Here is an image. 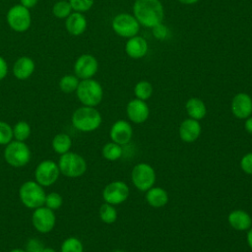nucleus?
Returning <instances> with one entry per match:
<instances>
[{
	"label": "nucleus",
	"mask_w": 252,
	"mask_h": 252,
	"mask_svg": "<svg viewBox=\"0 0 252 252\" xmlns=\"http://www.w3.org/2000/svg\"><path fill=\"white\" fill-rule=\"evenodd\" d=\"M68 1L72 9L75 12H80V13L89 11L93 7L94 2V0H68Z\"/></svg>",
	"instance_id": "nucleus-34"
},
{
	"label": "nucleus",
	"mask_w": 252,
	"mask_h": 252,
	"mask_svg": "<svg viewBox=\"0 0 252 252\" xmlns=\"http://www.w3.org/2000/svg\"><path fill=\"white\" fill-rule=\"evenodd\" d=\"M33 227L40 233H47L53 229L56 222L54 211L47 207H39L34 209L32 216Z\"/></svg>",
	"instance_id": "nucleus-11"
},
{
	"label": "nucleus",
	"mask_w": 252,
	"mask_h": 252,
	"mask_svg": "<svg viewBox=\"0 0 252 252\" xmlns=\"http://www.w3.org/2000/svg\"><path fill=\"white\" fill-rule=\"evenodd\" d=\"M6 19L9 27L18 32H24L28 31L32 24L30 9L24 7L21 4L12 6L7 12Z\"/></svg>",
	"instance_id": "nucleus-7"
},
{
	"label": "nucleus",
	"mask_w": 252,
	"mask_h": 252,
	"mask_svg": "<svg viewBox=\"0 0 252 252\" xmlns=\"http://www.w3.org/2000/svg\"><path fill=\"white\" fill-rule=\"evenodd\" d=\"M72 10L68 0H59L52 7V14L58 19H66L72 13Z\"/></svg>",
	"instance_id": "nucleus-29"
},
{
	"label": "nucleus",
	"mask_w": 252,
	"mask_h": 252,
	"mask_svg": "<svg viewBox=\"0 0 252 252\" xmlns=\"http://www.w3.org/2000/svg\"><path fill=\"white\" fill-rule=\"evenodd\" d=\"M84 247L81 240L77 237H68L61 244V252H83Z\"/></svg>",
	"instance_id": "nucleus-31"
},
{
	"label": "nucleus",
	"mask_w": 252,
	"mask_h": 252,
	"mask_svg": "<svg viewBox=\"0 0 252 252\" xmlns=\"http://www.w3.org/2000/svg\"><path fill=\"white\" fill-rule=\"evenodd\" d=\"M153 29V35L158 39V40H163L167 37L168 35V29L166 28V26H164L163 24L159 23L158 25H156L155 27L152 28Z\"/></svg>",
	"instance_id": "nucleus-35"
},
{
	"label": "nucleus",
	"mask_w": 252,
	"mask_h": 252,
	"mask_svg": "<svg viewBox=\"0 0 252 252\" xmlns=\"http://www.w3.org/2000/svg\"><path fill=\"white\" fill-rule=\"evenodd\" d=\"M101 115L94 107L82 106L76 109L72 115L73 126L81 132H92L101 124Z\"/></svg>",
	"instance_id": "nucleus-2"
},
{
	"label": "nucleus",
	"mask_w": 252,
	"mask_h": 252,
	"mask_svg": "<svg viewBox=\"0 0 252 252\" xmlns=\"http://www.w3.org/2000/svg\"><path fill=\"white\" fill-rule=\"evenodd\" d=\"M51 146L53 151L61 156L70 151L72 147V140L68 134L60 133L54 136L51 142Z\"/></svg>",
	"instance_id": "nucleus-24"
},
{
	"label": "nucleus",
	"mask_w": 252,
	"mask_h": 252,
	"mask_svg": "<svg viewBox=\"0 0 252 252\" xmlns=\"http://www.w3.org/2000/svg\"><path fill=\"white\" fill-rule=\"evenodd\" d=\"M99 218L105 223H113L117 219V212L113 205L104 203L99 208Z\"/></svg>",
	"instance_id": "nucleus-30"
},
{
	"label": "nucleus",
	"mask_w": 252,
	"mask_h": 252,
	"mask_svg": "<svg viewBox=\"0 0 252 252\" xmlns=\"http://www.w3.org/2000/svg\"><path fill=\"white\" fill-rule=\"evenodd\" d=\"M8 74V64L6 60L0 56V81L3 80Z\"/></svg>",
	"instance_id": "nucleus-38"
},
{
	"label": "nucleus",
	"mask_w": 252,
	"mask_h": 252,
	"mask_svg": "<svg viewBox=\"0 0 252 252\" xmlns=\"http://www.w3.org/2000/svg\"><path fill=\"white\" fill-rule=\"evenodd\" d=\"M247 243L249 247L252 249V227H250V229L247 232Z\"/></svg>",
	"instance_id": "nucleus-41"
},
{
	"label": "nucleus",
	"mask_w": 252,
	"mask_h": 252,
	"mask_svg": "<svg viewBox=\"0 0 252 252\" xmlns=\"http://www.w3.org/2000/svg\"><path fill=\"white\" fill-rule=\"evenodd\" d=\"M45 192L36 181H26L19 189V197L22 204L29 209H36L44 205Z\"/></svg>",
	"instance_id": "nucleus-5"
},
{
	"label": "nucleus",
	"mask_w": 252,
	"mask_h": 252,
	"mask_svg": "<svg viewBox=\"0 0 252 252\" xmlns=\"http://www.w3.org/2000/svg\"><path fill=\"white\" fill-rule=\"evenodd\" d=\"M131 177L135 187L141 191L149 190L156 182V172L154 168L145 162L138 163L133 167Z\"/></svg>",
	"instance_id": "nucleus-8"
},
{
	"label": "nucleus",
	"mask_w": 252,
	"mask_h": 252,
	"mask_svg": "<svg viewBox=\"0 0 252 252\" xmlns=\"http://www.w3.org/2000/svg\"><path fill=\"white\" fill-rule=\"evenodd\" d=\"M228 223L236 230H246L252 225V219L248 213L242 210H234L227 217Z\"/></svg>",
	"instance_id": "nucleus-21"
},
{
	"label": "nucleus",
	"mask_w": 252,
	"mask_h": 252,
	"mask_svg": "<svg viewBox=\"0 0 252 252\" xmlns=\"http://www.w3.org/2000/svg\"><path fill=\"white\" fill-rule=\"evenodd\" d=\"M43 249H44L43 244L37 238L29 239L26 245L27 252H42Z\"/></svg>",
	"instance_id": "nucleus-36"
},
{
	"label": "nucleus",
	"mask_w": 252,
	"mask_h": 252,
	"mask_svg": "<svg viewBox=\"0 0 252 252\" xmlns=\"http://www.w3.org/2000/svg\"><path fill=\"white\" fill-rule=\"evenodd\" d=\"M63 204V198L59 193L56 192H50L45 196V201L44 205L48 209L52 211L58 210Z\"/></svg>",
	"instance_id": "nucleus-32"
},
{
	"label": "nucleus",
	"mask_w": 252,
	"mask_h": 252,
	"mask_svg": "<svg viewBox=\"0 0 252 252\" xmlns=\"http://www.w3.org/2000/svg\"><path fill=\"white\" fill-rule=\"evenodd\" d=\"M32 129L28 122L26 121H19L13 127V137L17 141L25 142L31 135Z\"/></svg>",
	"instance_id": "nucleus-26"
},
{
	"label": "nucleus",
	"mask_w": 252,
	"mask_h": 252,
	"mask_svg": "<svg viewBox=\"0 0 252 252\" xmlns=\"http://www.w3.org/2000/svg\"><path fill=\"white\" fill-rule=\"evenodd\" d=\"M113 252H124V251H122V250H115V251H113Z\"/></svg>",
	"instance_id": "nucleus-45"
},
{
	"label": "nucleus",
	"mask_w": 252,
	"mask_h": 252,
	"mask_svg": "<svg viewBox=\"0 0 252 252\" xmlns=\"http://www.w3.org/2000/svg\"><path fill=\"white\" fill-rule=\"evenodd\" d=\"M201 134V125L198 120L188 118L182 121L179 127V136L182 141L192 143L196 141Z\"/></svg>",
	"instance_id": "nucleus-17"
},
{
	"label": "nucleus",
	"mask_w": 252,
	"mask_h": 252,
	"mask_svg": "<svg viewBox=\"0 0 252 252\" xmlns=\"http://www.w3.org/2000/svg\"><path fill=\"white\" fill-rule=\"evenodd\" d=\"M37 1L38 0H20V4L28 9H31L37 4Z\"/></svg>",
	"instance_id": "nucleus-39"
},
{
	"label": "nucleus",
	"mask_w": 252,
	"mask_h": 252,
	"mask_svg": "<svg viewBox=\"0 0 252 252\" xmlns=\"http://www.w3.org/2000/svg\"><path fill=\"white\" fill-rule=\"evenodd\" d=\"M126 54L134 59L144 57L148 51V43L142 36H132L125 44Z\"/></svg>",
	"instance_id": "nucleus-18"
},
{
	"label": "nucleus",
	"mask_w": 252,
	"mask_h": 252,
	"mask_svg": "<svg viewBox=\"0 0 252 252\" xmlns=\"http://www.w3.org/2000/svg\"><path fill=\"white\" fill-rule=\"evenodd\" d=\"M42 252H56V251L53 248H51V247H44Z\"/></svg>",
	"instance_id": "nucleus-43"
},
{
	"label": "nucleus",
	"mask_w": 252,
	"mask_h": 252,
	"mask_svg": "<svg viewBox=\"0 0 252 252\" xmlns=\"http://www.w3.org/2000/svg\"><path fill=\"white\" fill-rule=\"evenodd\" d=\"M79 78L76 75H65L59 81V88L65 94L76 92L79 86Z\"/></svg>",
	"instance_id": "nucleus-25"
},
{
	"label": "nucleus",
	"mask_w": 252,
	"mask_h": 252,
	"mask_svg": "<svg viewBox=\"0 0 252 252\" xmlns=\"http://www.w3.org/2000/svg\"><path fill=\"white\" fill-rule=\"evenodd\" d=\"M134 17L139 24L153 28L162 22L163 6L159 0H135L133 5Z\"/></svg>",
	"instance_id": "nucleus-1"
},
{
	"label": "nucleus",
	"mask_w": 252,
	"mask_h": 252,
	"mask_svg": "<svg viewBox=\"0 0 252 252\" xmlns=\"http://www.w3.org/2000/svg\"><path fill=\"white\" fill-rule=\"evenodd\" d=\"M102 156L107 160H116L122 156V148L114 142L107 143L102 148Z\"/></svg>",
	"instance_id": "nucleus-27"
},
{
	"label": "nucleus",
	"mask_w": 252,
	"mask_h": 252,
	"mask_svg": "<svg viewBox=\"0 0 252 252\" xmlns=\"http://www.w3.org/2000/svg\"><path fill=\"white\" fill-rule=\"evenodd\" d=\"M60 174L58 164L51 159H44L40 161L34 170L35 181L42 187L54 184Z\"/></svg>",
	"instance_id": "nucleus-10"
},
{
	"label": "nucleus",
	"mask_w": 252,
	"mask_h": 252,
	"mask_svg": "<svg viewBox=\"0 0 252 252\" xmlns=\"http://www.w3.org/2000/svg\"><path fill=\"white\" fill-rule=\"evenodd\" d=\"M128 118L137 124L145 122L150 114V109L145 100L134 98L130 100L126 107Z\"/></svg>",
	"instance_id": "nucleus-15"
},
{
	"label": "nucleus",
	"mask_w": 252,
	"mask_h": 252,
	"mask_svg": "<svg viewBox=\"0 0 252 252\" xmlns=\"http://www.w3.org/2000/svg\"><path fill=\"white\" fill-rule=\"evenodd\" d=\"M111 26L115 33L128 38L135 36L140 29V24L137 19L127 13L116 15L112 20Z\"/></svg>",
	"instance_id": "nucleus-9"
},
{
	"label": "nucleus",
	"mask_w": 252,
	"mask_h": 252,
	"mask_svg": "<svg viewBox=\"0 0 252 252\" xmlns=\"http://www.w3.org/2000/svg\"><path fill=\"white\" fill-rule=\"evenodd\" d=\"M34 68V62L31 57L22 56L14 63L13 74L18 80H27L32 75Z\"/></svg>",
	"instance_id": "nucleus-20"
},
{
	"label": "nucleus",
	"mask_w": 252,
	"mask_h": 252,
	"mask_svg": "<svg viewBox=\"0 0 252 252\" xmlns=\"http://www.w3.org/2000/svg\"><path fill=\"white\" fill-rule=\"evenodd\" d=\"M146 201L148 204L154 208H160L167 204L168 194L160 187H152L147 190Z\"/></svg>",
	"instance_id": "nucleus-22"
},
{
	"label": "nucleus",
	"mask_w": 252,
	"mask_h": 252,
	"mask_svg": "<svg viewBox=\"0 0 252 252\" xmlns=\"http://www.w3.org/2000/svg\"><path fill=\"white\" fill-rule=\"evenodd\" d=\"M32 153L25 142L11 141L4 150V158L13 167H22L31 160Z\"/></svg>",
	"instance_id": "nucleus-6"
},
{
	"label": "nucleus",
	"mask_w": 252,
	"mask_h": 252,
	"mask_svg": "<svg viewBox=\"0 0 252 252\" xmlns=\"http://www.w3.org/2000/svg\"><path fill=\"white\" fill-rule=\"evenodd\" d=\"M60 173L66 177L76 178L82 176L87 170V162L85 158L77 153L68 152L60 156L58 160Z\"/></svg>",
	"instance_id": "nucleus-4"
},
{
	"label": "nucleus",
	"mask_w": 252,
	"mask_h": 252,
	"mask_svg": "<svg viewBox=\"0 0 252 252\" xmlns=\"http://www.w3.org/2000/svg\"><path fill=\"white\" fill-rule=\"evenodd\" d=\"M13 138V128L7 122L0 121V145H8Z\"/></svg>",
	"instance_id": "nucleus-33"
},
{
	"label": "nucleus",
	"mask_w": 252,
	"mask_h": 252,
	"mask_svg": "<svg viewBox=\"0 0 252 252\" xmlns=\"http://www.w3.org/2000/svg\"><path fill=\"white\" fill-rule=\"evenodd\" d=\"M232 114L239 119H246L252 114V98L246 93L236 94L231 101Z\"/></svg>",
	"instance_id": "nucleus-14"
},
{
	"label": "nucleus",
	"mask_w": 252,
	"mask_h": 252,
	"mask_svg": "<svg viewBox=\"0 0 252 252\" xmlns=\"http://www.w3.org/2000/svg\"><path fill=\"white\" fill-rule=\"evenodd\" d=\"M129 196V187L123 181H113L107 184L102 191V198L105 203L119 205L126 201Z\"/></svg>",
	"instance_id": "nucleus-12"
},
{
	"label": "nucleus",
	"mask_w": 252,
	"mask_h": 252,
	"mask_svg": "<svg viewBox=\"0 0 252 252\" xmlns=\"http://www.w3.org/2000/svg\"><path fill=\"white\" fill-rule=\"evenodd\" d=\"M87 19L80 12L71 13L65 22V27L67 32L72 35H81L87 29Z\"/></svg>",
	"instance_id": "nucleus-19"
},
{
	"label": "nucleus",
	"mask_w": 252,
	"mask_h": 252,
	"mask_svg": "<svg viewBox=\"0 0 252 252\" xmlns=\"http://www.w3.org/2000/svg\"><path fill=\"white\" fill-rule=\"evenodd\" d=\"M10 252H27V251L24 249H21V248H15V249L11 250Z\"/></svg>",
	"instance_id": "nucleus-44"
},
{
	"label": "nucleus",
	"mask_w": 252,
	"mask_h": 252,
	"mask_svg": "<svg viewBox=\"0 0 252 252\" xmlns=\"http://www.w3.org/2000/svg\"><path fill=\"white\" fill-rule=\"evenodd\" d=\"M153 86L151 83L147 81H140L135 85L134 88V94L136 95V98L147 100L150 98L153 94Z\"/></svg>",
	"instance_id": "nucleus-28"
},
{
	"label": "nucleus",
	"mask_w": 252,
	"mask_h": 252,
	"mask_svg": "<svg viewBox=\"0 0 252 252\" xmlns=\"http://www.w3.org/2000/svg\"><path fill=\"white\" fill-rule=\"evenodd\" d=\"M177 1H179L180 3L185 4V5H191V4L197 3L199 0H177Z\"/></svg>",
	"instance_id": "nucleus-42"
},
{
	"label": "nucleus",
	"mask_w": 252,
	"mask_h": 252,
	"mask_svg": "<svg viewBox=\"0 0 252 252\" xmlns=\"http://www.w3.org/2000/svg\"><path fill=\"white\" fill-rule=\"evenodd\" d=\"M240 167L245 173L252 174V153H248L242 157L240 160Z\"/></svg>",
	"instance_id": "nucleus-37"
},
{
	"label": "nucleus",
	"mask_w": 252,
	"mask_h": 252,
	"mask_svg": "<svg viewBox=\"0 0 252 252\" xmlns=\"http://www.w3.org/2000/svg\"><path fill=\"white\" fill-rule=\"evenodd\" d=\"M78 99L85 106L94 107L100 103L103 96L101 85L94 79H85L79 83L76 90Z\"/></svg>",
	"instance_id": "nucleus-3"
},
{
	"label": "nucleus",
	"mask_w": 252,
	"mask_h": 252,
	"mask_svg": "<svg viewBox=\"0 0 252 252\" xmlns=\"http://www.w3.org/2000/svg\"><path fill=\"white\" fill-rule=\"evenodd\" d=\"M98 69V63L94 56L91 54H82L74 64L75 75L82 80L91 79L95 75Z\"/></svg>",
	"instance_id": "nucleus-13"
},
{
	"label": "nucleus",
	"mask_w": 252,
	"mask_h": 252,
	"mask_svg": "<svg viewBox=\"0 0 252 252\" xmlns=\"http://www.w3.org/2000/svg\"><path fill=\"white\" fill-rule=\"evenodd\" d=\"M186 111L190 118L195 120L203 119L206 116L207 108L203 100L198 97H191L186 101L185 104Z\"/></svg>",
	"instance_id": "nucleus-23"
},
{
	"label": "nucleus",
	"mask_w": 252,
	"mask_h": 252,
	"mask_svg": "<svg viewBox=\"0 0 252 252\" xmlns=\"http://www.w3.org/2000/svg\"><path fill=\"white\" fill-rule=\"evenodd\" d=\"M133 135L132 126L125 120H117L110 128L109 136L112 142L118 145H125L130 142Z\"/></svg>",
	"instance_id": "nucleus-16"
},
{
	"label": "nucleus",
	"mask_w": 252,
	"mask_h": 252,
	"mask_svg": "<svg viewBox=\"0 0 252 252\" xmlns=\"http://www.w3.org/2000/svg\"><path fill=\"white\" fill-rule=\"evenodd\" d=\"M244 128L248 133L252 134V116H249L246 118L244 123Z\"/></svg>",
	"instance_id": "nucleus-40"
}]
</instances>
